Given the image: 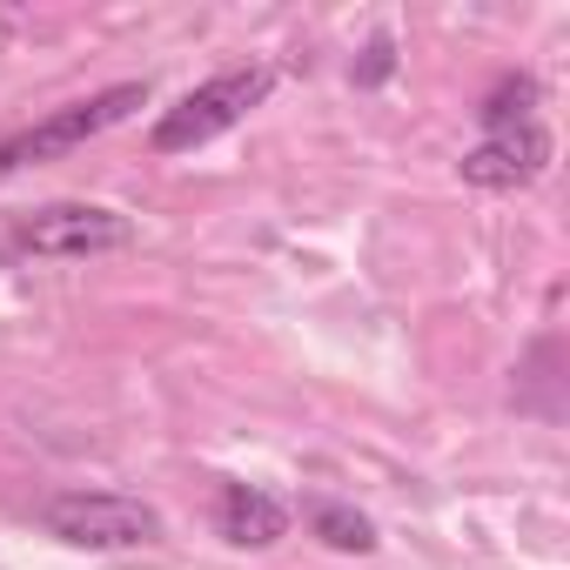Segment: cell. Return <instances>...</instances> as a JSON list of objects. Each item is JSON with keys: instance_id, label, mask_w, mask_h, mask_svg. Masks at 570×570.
Returning <instances> with one entry per match:
<instances>
[{"instance_id": "obj_1", "label": "cell", "mask_w": 570, "mask_h": 570, "mask_svg": "<svg viewBox=\"0 0 570 570\" xmlns=\"http://www.w3.org/2000/svg\"><path fill=\"white\" fill-rule=\"evenodd\" d=\"M135 248V222L108 202H48L0 228V262H95Z\"/></svg>"}, {"instance_id": "obj_2", "label": "cell", "mask_w": 570, "mask_h": 570, "mask_svg": "<svg viewBox=\"0 0 570 570\" xmlns=\"http://www.w3.org/2000/svg\"><path fill=\"white\" fill-rule=\"evenodd\" d=\"M135 108H148V81H115V88H101V95H88V101L48 108L41 121L0 135V181H14V175H28V168H41V161H61V155H75V148L101 141V135L121 128Z\"/></svg>"}, {"instance_id": "obj_3", "label": "cell", "mask_w": 570, "mask_h": 570, "mask_svg": "<svg viewBox=\"0 0 570 570\" xmlns=\"http://www.w3.org/2000/svg\"><path fill=\"white\" fill-rule=\"evenodd\" d=\"M268 95H275V68H262V61L222 68V75H208L202 88H188L175 108H161V121L148 128V148H155V155H195V148H208L215 135L242 128Z\"/></svg>"}, {"instance_id": "obj_4", "label": "cell", "mask_w": 570, "mask_h": 570, "mask_svg": "<svg viewBox=\"0 0 570 570\" xmlns=\"http://www.w3.org/2000/svg\"><path fill=\"white\" fill-rule=\"evenodd\" d=\"M35 517L68 550H148L168 537V517L128 490H55Z\"/></svg>"}, {"instance_id": "obj_5", "label": "cell", "mask_w": 570, "mask_h": 570, "mask_svg": "<svg viewBox=\"0 0 570 570\" xmlns=\"http://www.w3.org/2000/svg\"><path fill=\"white\" fill-rule=\"evenodd\" d=\"M550 128H543V115L537 121H510V128H483L476 135V148H463V181L470 188H483V195H517V188H530V181H543V168H550Z\"/></svg>"}, {"instance_id": "obj_6", "label": "cell", "mask_w": 570, "mask_h": 570, "mask_svg": "<svg viewBox=\"0 0 570 570\" xmlns=\"http://www.w3.org/2000/svg\"><path fill=\"white\" fill-rule=\"evenodd\" d=\"M215 537L228 550H275L289 537V503L268 497L262 483H222L215 490Z\"/></svg>"}, {"instance_id": "obj_7", "label": "cell", "mask_w": 570, "mask_h": 570, "mask_svg": "<svg viewBox=\"0 0 570 570\" xmlns=\"http://www.w3.org/2000/svg\"><path fill=\"white\" fill-rule=\"evenodd\" d=\"M303 523H309V537H323L343 557H370L376 550V523L356 503H343V497H303Z\"/></svg>"}, {"instance_id": "obj_8", "label": "cell", "mask_w": 570, "mask_h": 570, "mask_svg": "<svg viewBox=\"0 0 570 570\" xmlns=\"http://www.w3.org/2000/svg\"><path fill=\"white\" fill-rule=\"evenodd\" d=\"M537 108H543V88H537V75H503V81L483 95L476 121H483V128H510V121H537Z\"/></svg>"}, {"instance_id": "obj_9", "label": "cell", "mask_w": 570, "mask_h": 570, "mask_svg": "<svg viewBox=\"0 0 570 570\" xmlns=\"http://www.w3.org/2000/svg\"><path fill=\"white\" fill-rule=\"evenodd\" d=\"M363 55H370V61L356 68V81H363V88H376V81H390V68H396V48H390V35H376V41H370Z\"/></svg>"}]
</instances>
